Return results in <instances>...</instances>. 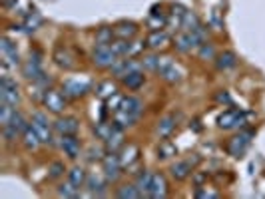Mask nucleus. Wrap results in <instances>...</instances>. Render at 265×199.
<instances>
[{"instance_id": "obj_1", "label": "nucleus", "mask_w": 265, "mask_h": 199, "mask_svg": "<svg viewBox=\"0 0 265 199\" xmlns=\"http://www.w3.org/2000/svg\"><path fill=\"white\" fill-rule=\"evenodd\" d=\"M118 54L112 50L110 44H96L94 48V54H92V62L96 64L98 68H112L114 64L118 62Z\"/></svg>"}, {"instance_id": "obj_2", "label": "nucleus", "mask_w": 265, "mask_h": 199, "mask_svg": "<svg viewBox=\"0 0 265 199\" xmlns=\"http://www.w3.org/2000/svg\"><path fill=\"white\" fill-rule=\"evenodd\" d=\"M0 102L16 106L20 102V94H18V86L10 76H2L0 80Z\"/></svg>"}, {"instance_id": "obj_3", "label": "nucleus", "mask_w": 265, "mask_h": 199, "mask_svg": "<svg viewBox=\"0 0 265 199\" xmlns=\"http://www.w3.org/2000/svg\"><path fill=\"white\" fill-rule=\"evenodd\" d=\"M156 72H160V76H162L166 82H169V84H176V82L182 80V72H180V68L172 62V58H167V56L160 58L158 70H156Z\"/></svg>"}, {"instance_id": "obj_4", "label": "nucleus", "mask_w": 265, "mask_h": 199, "mask_svg": "<svg viewBox=\"0 0 265 199\" xmlns=\"http://www.w3.org/2000/svg\"><path fill=\"white\" fill-rule=\"evenodd\" d=\"M243 123H245V114L241 110H227L217 120V125L221 130H235L241 128Z\"/></svg>"}, {"instance_id": "obj_5", "label": "nucleus", "mask_w": 265, "mask_h": 199, "mask_svg": "<svg viewBox=\"0 0 265 199\" xmlns=\"http://www.w3.org/2000/svg\"><path fill=\"white\" fill-rule=\"evenodd\" d=\"M30 125L36 130V134L40 136L42 143H54V138H52V130H50V123H48V118L44 114H34L32 116V122Z\"/></svg>"}, {"instance_id": "obj_6", "label": "nucleus", "mask_w": 265, "mask_h": 199, "mask_svg": "<svg viewBox=\"0 0 265 199\" xmlns=\"http://www.w3.org/2000/svg\"><path fill=\"white\" fill-rule=\"evenodd\" d=\"M42 102H44V106L48 107V110L54 112V114H62L64 107H66V98H64V94L56 92V90H46Z\"/></svg>"}, {"instance_id": "obj_7", "label": "nucleus", "mask_w": 265, "mask_h": 199, "mask_svg": "<svg viewBox=\"0 0 265 199\" xmlns=\"http://www.w3.org/2000/svg\"><path fill=\"white\" fill-rule=\"evenodd\" d=\"M62 92L68 98H80L86 92H90V82L88 80H82V82L80 80H66L62 86Z\"/></svg>"}, {"instance_id": "obj_8", "label": "nucleus", "mask_w": 265, "mask_h": 199, "mask_svg": "<svg viewBox=\"0 0 265 199\" xmlns=\"http://www.w3.org/2000/svg\"><path fill=\"white\" fill-rule=\"evenodd\" d=\"M122 173V164H120V157L116 153H110L104 157V175L108 182H116Z\"/></svg>"}, {"instance_id": "obj_9", "label": "nucleus", "mask_w": 265, "mask_h": 199, "mask_svg": "<svg viewBox=\"0 0 265 199\" xmlns=\"http://www.w3.org/2000/svg\"><path fill=\"white\" fill-rule=\"evenodd\" d=\"M80 128V122L68 116V118H58L54 122V130L58 132L60 136H76V132H78Z\"/></svg>"}, {"instance_id": "obj_10", "label": "nucleus", "mask_w": 265, "mask_h": 199, "mask_svg": "<svg viewBox=\"0 0 265 199\" xmlns=\"http://www.w3.org/2000/svg\"><path fill=\"white\" fill-rule=\"evenodd\" d=\"M144 68V64H140V62H134V60H118L116 64H114L110 70H112V74L114 76H118L120 80L126 76V74H130V72H138V70H142Z\"/></svg>"}, {"instance_id": "obj_11", "label": "nucleus", "mask_w": 265, "mask_h": 199, "mask_svg": "<svg viewBox=\"0 0 265 199\" xmlns=\"http://www.w3.org/2000/svg\"><path fill=\"white\" fill-rule=\"evenodd\" d=\"M60 150L70 157V159H76L80 155V141L76 136H60Z\"/></svg>"}, {"instance_id": "obj_12", "label": "nucleus", "mask_w": 265, "mask_h": 199, "mask_svg": "<svg viewBox=\"0 0 265 199\" xmlns=\"http://www.w3.org/2000/svg\"><path fill=\"white\" fill-rule=\"evenodd\" d=\"M149 197L154 199H162L167 195V182L166 177L162 173H154V177H151V185H149V191H148Z\"/></svg>"}, {"instance_id": "obj_13", "label": "nucleus", "mask_w": 265, "mask_h": 199, "mask_svg": "<svg viewBox=\"0 0 265 199\" xmlns=\"http://www.w3.org/2000/svg\"><path fill=\"white\" fill-rule=\"evenodd\" d=\"M138 155H140V152H138V148L134 146V143H128V146H124L120 150V155H118L122 168H132V164H136V161H138Z\"/></svg>"}, {"instance_id": "obj_14", "label": "nucleus", "mask_w": 265, "mask_h": 199, "mask_svg": "<svg viewBox=\"0 0 265 199\" xmlns=\"http://www.w3.org/2000/svg\"><path fill=\"white\" fill-rule=\"evenodd\" d=\"M249 138H251V134H239V136L232 138L230 146H227V150H230V153L239 157V155L245 152V148L249 146Z\"/></svg>"}, {"instance_id": "obj_15", "label": "nucleus", "mask_w": 265, "mask_h": 199, "mask_svg": "<svg viewBox=\"0 0 265 199\" xmlns=\"http://www.w3.org/2000/svg\"><path fill=\"white\" fill-rule=\"evenodd\" d=\"M169 171H172V177H174V179H178V182H183V179H187L189 173L194 171V164H192V161H176Z\"/></svg>"}, {"instance_id": "obj_16", "label": "nucleus", "mask_w": 265, "mask_h": 199, "mask_svg": "<svg viewBox=\"0 0 265 199\" xmlns=\"http://www.w3.org/2000/svg\"><path fill=\"white\" fill-rule=\"evenodd\" d=\"M22 74H24V78H28V80H38V78H42L44 76V72H42V68H40V60H36V58H30L24 66H22Z\"/></svg>"}, {"instance_id": "obj_17", "label": "nucleus", "mask_w": 265, "mask_h": 199, "mask_svg": "<svg viewBox=\"0 0 265 199\" xmlns=\"http://www.w3.org/2000/svg\"><path fill=\"white\" fill-rule=\"evenodd\" d=\"M114 34L118 36V38H124V40H130L134 38V36L138 34V26L134 22H118L116 26H114Z\"/></svg>"}, {"instance_id": "obj_18", "label": "nucleus", "mask_w": 265, "mask_h": 199, "mask_svg": "<svg viewBox=\"0 0 265 199\" xmlns=\"http://www.w3.org/2000/svg\"><path fill=\"white\" fill-rule=\"evenodd\" d=\"M146 82V76H144V72L138 70V72H130V74H126L122 78V84L128 88V90H140Z\"/></svg>"}, {"instance_id": "obj_19", "label": "nucleus", "mask_w": 265, "mask_h": 199, "mask_svg": "<svg viewBox=\"0 0 265 199\" xmlns=\"http://www.w3.org/2000/svg\"><path fill=\"white\" fill-rule=\"evenodd\" d=\"M22 143H24V148H26V150H30V152H36L38 148H40L42 139H40V136L36 134V130L32 128V125H28L26 132L22 134Z\"/></svg>"}, {"instance_id": "obj_20", "label": "nucleus", "mask_w": 265, "mask_h": 199, "mask_svg": "<svg viewBox=\"0 0 265 199\" xmlns=\"http://www.w3.org/2000/svg\"><path fill=\"white\" fill-rule=\"evenodd\" d=\"M122 148H124V134L120 128H116L114 134L106 139V150H108V153H118Z\"/></svg>"}, {"instance_id": "obj_21", "label": "nucleus", "mask_w": 265, "mask_h": 199, "mask_svg": "<svg viewBox=\"0 0 265 199\" xmlns=\"http://www.w3.org/2000/svg\"><path fill=\"white\" fill-rule=\"evenodd\" d=\"M142 107H144V104H142L138 98H134V96L122 98V104H120V110L128 112V114H134V116H140V114H142Z\"/></svg>"}, {"instance_id": "obj_22", "label": "nucleus", "mask_w": 265, "mask_h": 199, "mask_svg": "<svg viewBox=\"0 0 265 199\" xmlns=\"http://www.w3.org/2000/svg\"><path fill=\"white\" fill-rule=\"evenodd\" d=\"M86 185H88V189H90V193L92 195H98V197H102L104 193H106V182L100 177V175H88V179H86Z\"/></svg>"}, {"instance_id": "obj_23", "label": "nucleus", "mask_w": 265, "mask_h": 199, "mask_svg": "<svg viewBox=\"0 0 265 199\" xmlns=\"http://www.w3.org/2000/svg\"><path fill=\"white\" fill-rule=\"evenodd\" d=\"M174 130H176V118H174V116L162 118V120L158 122V128H156V132H158L160 138H167Z\"/></svg>"}, {"instance_id": "obj_24", "label": "nucleus", "mask_w": 265, "mask_h": 199, "mask_svg": "<svg viewBox=\"0 0 265 199\" xmlns=\"http://www.w3.org/2000/svg\"><path fill=\"white\" fill-rule=\"evenodd\" d=\"M136 120H138V116H134V114H128V112H124V110H118L116 114H114V123H116L120 130L130 128V125H134V123H136Z\"/></svg>"}, {"instance_id": "obj_25", "label": "nucleus", "mask_w": 265, "mask_h": 199, "mask_svg": "<svg viewBox=\"0 0 265 199\" xmlns=\"http://www.w3.org/2000/svg\"><path fill=\"white\" fill-rule=\"evenodd\" d=\"M148 46L149 48H154V50H160V48H164L166 44H167V34L166 32H162V30H154L149 36H148Z\"/></svg>"}, {"instance_id": "obj_26", "label": "nucleus", "mask_w": 265, "mask_h": 199, "mask_svg": "<svg viewBox=\"0 0 265 199\" xmlns=\"http://www.w3.org/2000/svg\"><path fill=\"white\" fill-rule=\"evenodd\" d=\"M54 60H56V64L62 66V68H66V70L74 68V58L70 56V52L64 50V48H56V52H54Z\"/></svg>"}, {"instance_id": "obj_27", "label": "nucleus", "mask_w": 265, "mask_h": 199, "mask_svg": "<svg viewBox=\"0 0 265 199\" xmlns=\"http://www.w3.org/2000/svg\"><path fill=\"white\" fill-rule=\"evenodd\" d=\"M215 64H217L219 70H230V68H235L237 58H235L233 52H223V54H219V56H217Z\"/></svg>"}, {"instance_id": "obj_28", "label": "nucleus", "mask_w": 265, "mask_h": 199, "mask_svg": "<svg viewBox=\"0 0 265 199\" xmlns=\"http://www.w3.org/2000/svg\"><path fill=\"white\" fill-rule=\"evenodd\" d=\"M182 28H183L185 32H196L198 28H201V24H199V20H198L196 14L185 12V14L182 16Z\"/></svg>"}, {"instance_id": "obj_29", "label": "nucleus", "mask_w": 265, "mask_h": 199, "mask_svg": "<svg viewBox=\"0 0 265 199\" xmlns=\"http://www.w3.org/2000/svg\"><path fill=\"white\" fill-rule=\"evenodd\" d=\"M6 125H10L12 130H16L18 134H24L26 132V128H28V122H26V118L20 114V112H14V116H12V120L6 123Z\"/></svg>"}, {"instance_id": "obj_30", "label": "nucleus", "mask_w": 265, "mask_h": 199, "mask_svg": "<svg viewBox=\"0 0 265 199\" xmlns=\"http://www.w3.org/2000/svg\"><path fill=\"white\" fill-rule=\"evenodd\" d=\"M58 195L60 197H68V199H72V197H80V187L76 185V184H72L70 179L66 184H62L60 187H58Z\"/></svg>"}, {"instance_id": "obj_31", "label": "nucleus", "mask_w": 265, "mask_h": 199, "mask_svg": "<svg viewBox=\"0 0 265 199\" xmlns=\"http://www.w3.org/2000/svg\"><path fill=\"white\" fill-rule=\"evenodd\" d=\"M118 197L120 199H138V197H144V193L138 189V185H122L118 189Z\"/></svg>"}, {"instance_id": "obj_32", "label": "nucleus", "mask_w": 265, "mask_h": 199, "mask_svg": "<svg viewBox=\"0 0 265 199\" xmlns=\"http://www.w3.org/2000/svg\"><path fill=\"white\" fill-rule=\"evenodd\" d=\"M68 179L72 184H76V185H84L86 184V179H88V175H86V171L82 169V168H72L70 171H68Z\"/></svg>"}, {"instance_id": "obj_33", "label": "nucleus", "mask_w": 265, "mask_h": 199, "mask_svg": "<svg viewBox=\"0 0 265 199\" xmlns=\"http://www.w3.org/2000/svg\"><path fill=\"white\" fill-rule=\"evenodd\" d=\"M116 128H118L116 123H104V122H102V123H98L96 128H94V132H96V136H98L100 139H104V141H106V139H108V138L114 134V130H116Z\"/></svg>"}, {"instance_id": "obj_34", "label": "nucleus", "mask_w": 265, "mask_h": 199, "mask_svg": "<svg viewBox=\"0 0 265 199\" xmlns=\"http://www.w3.org/2000/svg\"><path fill=\"white\" fill-rule=\"evenodd\" d=\"M118 92V90H116V84H114V82H102L100 86H98V96L102 98V100H108V98H112L114 94H116Z\"/></svg>"}, {"instance_id": "obj_35", "label": "nucleus", "mask_w": 265, "mask_h": 199, "mask_svg": "<svg viewBox=\"0 0 265 199\" xmlns=\"http://www.w3.org/2000/svg\"><path fill=\"white\" fill-rule=\"evenodd\" d=\"M114 30L112 28H108V26H104V28H100L98 32H96V44H112L114 42Z\"/></svg>"}, {"instance_id": "obj_36", "label": "nucleus", "mask_w": 265, "mask_h": 199, "mask_svg": "<svg viewBox=\"0 0 265 199\" xmlns=\"http://www.w3.org/2000/svg\"><path fill=\"white\" fill-rule=\"evenodd\" d=\"M151 177H154V173H149V171H142L136 179V185L142 193H148L149 191V185H151Z\"/></svg>"}, {"instance_id": "obj_37", "label": "nucleus", "mask_w": 265, "mask_h": 199, "mask_svg": "<svg viewBox=\"0 0 265 199\" xmlns=\"http://www.w3.org/2000/svg\"><path fill=\"white\" fill-rule=\"evenodd\" d=\"M176 153H178V150H176L174 143H169V141H162V143H160V148H158V157L167 159V157H174Z\"/></svg>"}, {"instance_id": "obj_38", "label": "nucleus", "mask_w": 265, "mask_h": 199, "mask_svg": "<svg viewBox=\"0 0 265 199\" xmlns=\"http://www.w3.org/2000/svg\"><path fill=\"white\" fill-rule=\"evenodd\" d=\"M112 50L118 54V56H126L128 58V50H130V40H124V38H118V40H114L112 44Z\"/></svg>"}, {"instance_id": "obj_39", "label": "nucleus", "mask_w": 265, "mask_h": 199, "mask_svg": "<svg viewBox=\"0 0 265 199\" xmlns=\"http://www.w3.org/2000/svg\"><path fill=\"white\" fill-rule=\"evenodd\" d=\"M14 106H10V104H4L2 102V107H0V123L2 125H6L10 120H12V116H14Z\"/></svg>"}, {"instance_id": "obj_40", "label": "nucleus", "mask_w": 265, "mask_h": 199, "mask_svg": "<svg viewBox=\"0 0 265 199\" xmlns=\"http://www.w3.org/2000/svg\"><path fill=\"white\" fill-rule=\"evenodd\" d=\"M215 56V52H214V46L212 44H201L199 46V58L201 60H212Z\"/></svg>"}, {"instance_id": "obj_41", "label": "nucleus", "mask_w": 265, "mask_h": 199, "mask_svg": "<svg viewBox=\"0 0 265 199\" xmlns=\"http://www.w3.org/2000/svg\"><path fill=\"white\" fill-rule=\"evenodd\" d=\"M2 136H4V139H6V143H14L16 139H18V134L16 130H12L10 125H2Z\"/></svg>"}, {"instance_id": "obj_42", "label": "nucleus", "mask_w": 265, "mask_h": 199, "mask_svg": "<svg viewBox=\"0 0 265 199\" xmlns=\"http://www.w3.org/2000/svg\"><path fill=\"white\" fill-rule=\"evenodd\" d=\"M158 62H160V56H154V54H151V56H146L142 60L146 70H158Z\"/></svg>"}, {"instance_id": "obj_43", "label": "nucleus", "mask_w": 265, "mask_h": 199, "mask_svg": "<svg viewBox=\"0 0 265 199\" xmlns=\"http://www.w3.org/2000/svg\"><path fill=\"white\" fill-rule=\"evenodd\" d=\"M164 16L160 14L158 16V12H151V16H149V28H154V30H158V28H162L164 26Z\"/></svg>"}, {"instance_id": "obj_44", "label": "nucleus", "mask_w": 265, "mask_h": 199, "mask_svg": "<svg viewBox=\"0 0 265 199\" xmlns=\"http://www.w3.org/2000/svg\"><path fill=\"white\" fill-rule=\"evenodd\" d=\"M50 177H60V175H64V164H60V161H54V164L50 166Z\"/></svg>"}, {"instance_id": "obj_45", "label": "nucleus", "mask_w": 265, "mask_h": 199, "mask_svg": "<svg viewBox=\"0 0 265 199\" xmlns=\"http://www.w3.org/2000/svg\"><path fill=\"white\" fill-rule=\"evenodd\" d=\"M144 50V42H130V50H128V58H134Z\"/></svg>"}, {"instance_id": "obj_46", "label": "nucleus", "mask_w": 265, "mask_h": 199, "mask_svg": "<svg viewBox=\"0 0 265 199\" xmlns=\"http://www.w3.org/2000/svg\"><path fill=\"white\" fill-rule=\"evenodd\" d=\"M38 26H40V16H38V14L28 16V20H26V30L32 32V30H36Z\"/></svg>"}, {"instance_id": "obj_47", "label": "nucleus", "mask_w": 265, "mask_h": 199, "mask_svg": "<svg viewBox=\"0 0 265 199\" xmlns=\"http://www.w3.org/2000/svg\"><path fill=\"white\" fill-rule=\"evenodd\" d=\"M120 104H122V96H118V94H114L112 98H108V107L114 110V112L120 110Z\"/></svg>"}, {"instance_id": "obj_48", "label": "nucleus", "mask_w": 265, "mask_h": 199, "mask_svg": "<svg viewBox=\"0 0 265 199\" xmlns=\"http://www.w3.org/2000/svg\"><path fill=\"white\" fill-rule=\"evenodd\" d=\"M10 52H16V46L8 38H2V54H10Z\"/></svg>"}, {"instance_id": "obj_49", "label": "nucleus", "mask_w": 265, "mask_h": 199, "mask_svg": "<svg viewBox=\"0 0 265 199\" xmlns=\"http://www.w3.org/2000/svg\"><path fill=\"white\" fill-rule=\"evenodd\" d=\"M196 197H201V199H205V197H212V199H215V197H219V193H217V191H205V189H198Z\"/></svg>"}, {"instance_id": "obj_50", "label": "nucleus", "mask_w": 265, "mask_h": 199, "mask_svg": "<svg viewBox=\"0 0 265 199\" xmlns=\"http://www.w3.org/2000/svg\"><path fill=\"white\" fill-rule=\"evenodd\" d=\"M100 153H102V150H94V148H92V150H90L88 159H90V161H94V159H100V157H102Z\"/></svg>"}, {"instance_id": "obj_51", "label": "nucleus", "mask_w": 265, "mask_h": 199, "mask_svg": "<svg viewBox=\"0 0 265 199\" xmlns=\"http://www.w3.org/2000/svg\"><path fill=\"white\" fill-rule=\"evenodd\" d=\"M194 182L198 184V187H201V184L205 182V175H203V173H198V175L194 177Z\"/></svg>"}, {"instance_id": "obj_52", "label": "nucleus", "mask_w": 265, "mask_h": 199, "mask_svg": "<svg viewBox=\"0 0 265 199\" xmlns=\"http://www.w3.org/2000/svg\"><path fill=\"white\" fill-rule=\"evenodd\" d=\"M217 102H221V104H223V102H225V104H230V102H232V98L227 96V94H217Z\"/></svg>"}]
</instances>
